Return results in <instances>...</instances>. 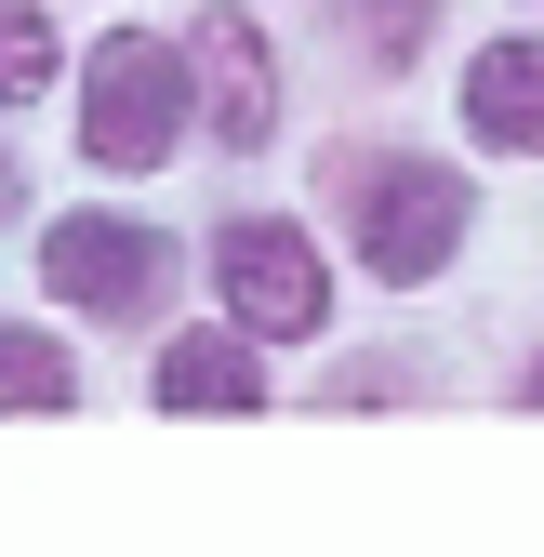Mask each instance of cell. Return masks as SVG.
I'll return each mask as SVG.
<instances>
[{
	"label": "cell",
	"instance_id": "6da1fadb",
	"mask_svg": "<svg viewBox=\"0 0 544 557\" xmlns=\"http://www.w3.org/2000/svg\"><path fill=\"white\" fill-rule=\"evenodd\" d=\"M173 133H186V66H173L160 40L120 27V40L94 53V81H81V147H94L107 173H160Z\"/></svg>",
	"mask_w": 544,
	"mask_h": 557
},
{
	"label": "cell",
	"instance_id": "7a4b0ae2",
	"mask_svg": "<svg viewBox=\"0 0 544 557\" xmlns=\"http://www.w3.org/2000/svg\"><path fill=\"white\" fill-rule=\"evenodd\" d=\"M213 278H226V319L239 332H319L332 319V278L293 226H226L213 239Z\"/></svg>",
	"mask_w": 544,
	"mask_h": 557
},
{
	"label": "cell",
	"instance_id": "3957f363",
	"mask_svg": "<svg viewBox=\"0 0 544 557\" xmlns=\"http://www.w3.org/2000/svg\"><path fill=\"white\" fill-rule=\"evenodd\" d=\"M452 239H465V173H385L359 213L372 278H425V265H452Z\"/></svg>",
	"mask_w": 544,
	"mask_h": 557
},
{
	"label": "cell",
	"instance_id": "277c9868",
	"mask_svg": "<svg viewBox=\"0 0 544 557\" xmlns=\"http://www.w3.org/2000/svg\"><path fill=\"white\" fill-rule=\"evenodd\" d=\"M40 278H53L66 306H147L160 252H147V226H120V213H66L40 239Z\"/></svg>",
	"mask_w": 544,
	"mask_h": 557
},
{
	"label": "cell",
	"instance_id": "5b68a950",
	"mask_svg": "<svg viewBox=\"0 0 544 557\" xmlns=\"http://www.w3.org/2000/svg\"><path fill=\"white\" fill-rule=\"evenodd\" d=\"M199 94H213V133H226V147H265V133H280V81H265L252 14H199Z\"/></svg>",
	"mask_w": 544,
	"mask_h": 557
},
{
	"label": "cell",
	"instance_id": "8992f818",
	"mask_svg": "<svg viewBox=\"0 0 544 557\" xmlns=\"http://www.w3.org/2000/svg\"><path fill=\"white\" fill-rule=\"evenodd\" d=\"M465 120H479V147H544V40H492L465 66Z\"/></svg>",
	"mask_w": 544,
	"mask_h": 557
},
{
	"label": "cell",
	"instance_id": "52a82bcc",
	"mask_svg": "<svg viewBox=\"0 0 544 557\" xmlns=\"http://www.w3.org/2000/svg\"><path fill=\"white\" fill-rule=\"evenodd\" d=\"M160 398H173V411H252V398H265V372H252V345L186 332L173 359H160Z\"/></svg>",
	"mask_w": 544,
	"mask_h": 557
},
{
	"label": "cell",
	"instance_id": "ba28073f",
	"mask_svg": "<svg viewBox=\"0 0 544 557\" xmlns=\"http://www.w3.org/2000/svg\"><path fill=\"white\" fill-rule=\"evenodd\" d=\"M66 398H81V372L40 332H0V411H66Z\"/></svg>",
	"mask_w": 544,
	"mask_h": 557
},
{
	"label": "cell",
	"instance_id": "9c48e42d",
	"mask_svg": "<svg viewBox=\"0 0 544 557\" xmlns=\"http://www.w3.org/2000/svg\"><path fill=\"white\" fill-rule=\"evenodd\" d=\"M53 81V27L27 14V0H0V107H27Z\"/></svg>",
	"mask_w": 544,
	"mask_h": 557
},
{
	"label": "cell",
	"instance_id": "30bf717a",
	"mask_svg": "<svg viewBox=\"0 0 544 557\" xmlns=\"http://www.w3.org/2000/svg\"><path fill=\"white\" fill-rule=\"evenodd\" d=\"M359 14H372V53H398V40H412V0H359Z\"/></svg>",
	"mask_w": 544,
	"mask_h": 557
},
{
	"label": "cell",
	"instance_id": "8fae6325",
	"mask_svg": "<svg viewBox=\"0 0 544 557\" xmlns=\"http://www.w3.org/2000/svg\"><path fill=\"white\" fill-rule=\"evenodd\" d=\"M531 398H544V359H531Z\"/></svg>",
	"mask_w": 544,
	"mask_h": 557
},
{
	"label": "cell",
	"instance_id": "7c38bea8",
	"mask_svg": "<svg viewBox=\"0 0 544 557\" xmlns=\"http://www.w3.org/2000/svg\"><path fill=\"white\" fill-rule=\"evenodd\" d=\"M0 186H14V173H0Z\"/></svg>",
	"mask_w": 544,
	"mask_h": 557
}]
</instances>
